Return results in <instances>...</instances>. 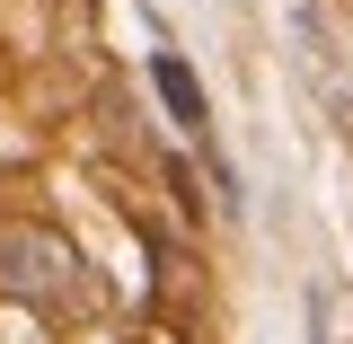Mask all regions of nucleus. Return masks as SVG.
Masks as SVG:
<instances>
[{
	"instance_id": "obj_1",
	"label": "nucleus",
	"mask_w": 353,
	"mask_h": 344,
	"mask_svg": "<svg viewBox=\"0 0 353 344\" xmlns=\"http://www.w3.org/2000/svg\"><path fill=\"white\" fill-rule=\"evenodd\" d=\"M0 292L9 301H36V309H53V301H71L80 292V247L62 239V230H0Z\"/></svg>"
},
{
	"instance_id": "obj_2",
	"label": "nucleus",
	"mask_w": 353,
	"mask_h": 344,
	"mask_svg": "<svg viewBox=\"0 0 353 344\" xmlns=\"http://www.w3.org/2000/svg\"><path fill=\"white\" fill-rule=\"evenodd\" d=\"M150 80H159V97H168V115L185 132L212 124V115H203V88H194V71H185V53H150Z\"/></svg>"
}]
</instances>
